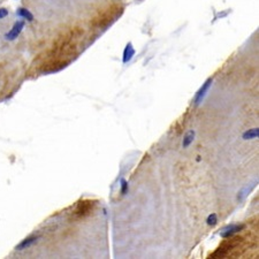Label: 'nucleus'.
<instances>
[{
	"label": "nucleus",
	"mask_w": 259,
	"mask_h": 259,
	"mask_svg": "<svg viewBox=\"0 0 259 259\" xmlns=\"http://www.w3.org/2000/svg\"><path fill=\"white\" fill-rule=\"evenodd\" d=\"M194 138H195V131H194V130H190V131H188V133L186 134V136H184V138H183L182 146H183V147H188L189 145L192 143Z\"/></svg>",
	"instance_id": "obj_9"
},
{
	"label": "nucleus",
	"mask_w": 259,
	"mask_h": 259,
	"mask_svg": "<svg viewBox=\"0 0 259 259\" xmlns=\"http://www.w3.org/2000/svg\"><path fill=\"white\" fill-rule=\"evenodd\" d=\"M36 241H37V237H36V236H31V237L25 238V239H23L20 244L16 247V249H17V250H24V249L30 248Z\"/></svg>",
	"instance_id": "obj_5"
},
{
	"label": "nucleus",
	"mask_w": 259,
	"mask_h": 259,
	"mask_svg": "<svg viewBox=\"0 0 259 259\" xmlns=\"http://www.w3.org/2000/svg\"><path fill=\"white\" fill-rule=\"evenodd\" d=\"M135 55V49L134 46H133V44L131 43H128L127 45H126V47H124V51H123V58H122V61L123 63H127V62H129L131 59H133V57Z\"/></svg>",
	"instance_id": "obj_4"
},
{
	"label": "nucleus",
	"mask_w": 259,
	"mask_h": 259,
	"mask_svg": "<svg viewBox=\"0 0 259 259\" xmlns=\"http://www.w3.org/2000/svg\"><path fill=\"white\" fill-rule=\"evenodd\" d=\"M257 183H258V180H257V181H255L253 183L249 184V186H245V188H244V189H243V190L239 192V195H238V199H239V200H243V199H244V198H245V197L248 196L249 194L251 192V190L255 188V186H256Z\"/></svg>",
	"instance_id": "obj_8"
},
{
	"label": "nucleus",
	"mask_w": 259,
	"mask_h": 259,
	"mask_svg": "<svg viewBox=\"0 0 259 259\" xmlns=\"http://www.w3.org/2000/svg\"><path fill=\"white\" fill-rule=\"evenodd\" d=\"M242 228H243V226H242V225H239V226H238V225H230V226H227L226 228H223L220 235H221L222 237H225V238L230 237V236H231V235H234L235 233L239 231Z\"/></svg>",
	"instance_id": "obj_3"
},
{
	"label": "nucleus",
	"mask_w": 259,
	"mask_h": 259,
	"mask_svg": "<svg viewBox=\"0 0 259 259\" xmlns=\"http://www.w3.org/2000/svg\"><path fill=\"white\" fill-rule=\"evenodd\" d=\"M23 27H24V21H17V22H15V24H14L13 28H12V30L6 33L5 38H6L7 41H14L15 38L19 37L21 31L23 30Z\"/></svg>",
	"instance_id": "obj_2"
},
{
	"label": "nucleus",
	"mask_w": 259,
	"mask_h": 259,
	"mask_svg": "<svg viewBox=\"0 0 259 259\" xmlns=\"http://www.w3.org/2000/svg\"><path fill=\"white\" fill-rule=\"evenodd\" d=\"M7 15H8V10L6 8H0V19H4Z\"/></svg>",
	"instance_id": "obj_12"
},
{
	"label": "nucleus",
	"mask_w": 259,
	"mask_h": 259,
	"mask_svg": "<svg viewBox=\"0 0 259 259\" xmlns=\"http://www.w3.org/2000/svg\"><path fill=\"white\" fill-rule=\"evenodd\" d=\"M127 191H128V183H127L126 180L122 178V180H121V192L124 195Z\"/></svg>",
	"instance_id": "obj_11"
},
{
	"label": "nucleus",
	"mask_w": 259,
	"mask_h": 259,
	"mask_svg": "<svg viewBox=\"0 0 259 259\" xmlns=\"http://www.w3.org/2000/svg\"><path fill=\"white\" fill-rule=\"evenodd\" d=\"M217 221H218V218L215 213H212V214H210V215L207 217L206 222L208 226H214V225L217 223Z\"/></svg>",
	"instance_id": "obj_10"
},
{
	"label": "nucleus",
	"mask_w": 259,
	"mask_h": 259,
	"mask_svg": "<svg viewBox=\"0 0 259 259\" xmlns=\"http://www.w3.org/2000/svg\"><path fill=\"white\" fill-rule=\"evenodd\" d=\"M211 85H212V78H207L206 81H205V83L200 86V89H199L196 93V97H195V100H194L196 105H199V104L204 100V98H205V96H206L207 92H208Z\"/></svg>",
	"instance_id": "obj_1"
},
{
	"label": "nucleus",
	"mask_w": 259,
	"mask_h": 259,
	"mask_svg": "<svg viewBox=\"0 0 259 259\" xmlns=\"http://www.w3.org/2000/svg\"><path fill=\"white\" fill-rule=\"evenodd\" d=\"M259 136V128H252L243 133V139H255L258 138Z\"/></svg>",
	"instance_id": "obj_6"
},
{
	"label": "nucleus",
	"mask_w": 259,
	"mask_h": 259,
	"mask_svg": "<svg viewBox=\"0 0 259 259\" xmlns=\"http://www.w3.org/2000/svg\"><path fill=\"white\" fill-rule=\"evenodd\" d=\"M16 14H17L19 16H21L22 19L29 21V22H31V21L33 20V15H32V14H31L30 12L27 9V8H23V7H21V8H19V9H17Z\"/></svg>",
	"instance_id": "obj_7"
}]
</instances>
